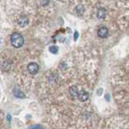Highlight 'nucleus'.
I'll return each mask as SVG.
<instances>
[{"label":"nucleus","instance_id":"nucleus-3","mask_svg":"<svg viewBox=\"0 0 129 129\" xmlns=\"http://www.w3.org/2000/svg\"><path fill=\"white\" fill-rule=\"evenodd\" d=\"M108 33H109L108 29L105 27H102L98 31V36L101 38H106L108 36Z\"/></svg>","mask_w":129,"mask_h":129},{"label":"nucleus","instance_id":"nucleus-5","mask_svg":"<svg viewBox=\"0 0 129 129\" xmlns=\"http://www.w3.org/2000/svg\"><path fill=\"white\" fill-rule=\"evenodd\" d=\"M107 14V11L106 9H104V8H100V9H99V11H98L97 17L100 19H103L104 18H106Z\"/></svg>","mask_w":129,"mask_h":129},{"label":"nucleus","instance_id":"nucleus-4","mask_svg":"<svg viewBox=\"0 0 129 129\" xmlns=\"http://www.w3.org/2000/svg\"><path fill=\"white\" fill-rule=\"evenodd\" d=\"M78 98L80 101H82V102H85V101H86L89 98V94L85 90H81L79 91L78 93Z\"/></svg>","mask_w":129,"mask_h":129},{"label":"nucleus","instance_id":"nucleus-12","mask_svg":"<svg viewBox=\"0 0 129 129\" xmlns=\"http://www.w3.org/2000/svg\"><path fill=\"white\" fill-rule=\"evenodd\" d=\"M78 36H79V35H78V31H75V32H74V40H76L78 38Z\"/></svg>","mask_w":129,"mask_h":129},{"label":"nucleus","instance_id":"nucleus-10","mask_svg":"<svg viewBox=\"0 0 129 129\" xmlns=\"http://www.w3.org/2000/svg\"><path fill=\"white\" fill-rule=\"evenodd\" d=\"M76 11H77V12H78V14H82V12L84 11V7L82 5H78L76 8Z\"/></svg>","mask_w":129,"mask_h":129},{"label":"nucleus","instance_id":"nucleus-1","mask_svg":"<svg viewBox=\"0 0 129 129\" xmlns=\"http://www.w3.org/2000/svg\"><path fill=\"white\" fill-rule=\"evenodd\" d=\"M11 42L15 48H20L23 44V38L19 33L15 32L11 36Z\"/></svg>","mask_w":129,"mask_h":129},{"label":"nucleus","instance_id":"nucleus-2","mask_svg":"<svg viewBox=\"0 0 129 129\" xmlns=\"http://www.w3.org/2000/svg\"><path fill=\"white\" fill-rule=\"evenodd\" d=\"M27 70H28V72L30 73V74H37L38 71H39V66L35 62L30 63L27 66Z\"/></svg>","mask_w":129,"mask_h":129},{"label":"nucleus","instance_id":"nucleus-8","mask_svg":"<svg viewBox=\"0 0 129 129\" xmlns=\"http://www.w3.org/2000/svg\"><path fill=\"white\" fill-rule=\"evenodd\" d=\"M49 52H52V53H57V52H58V47H56L55 45H52L51 47H49Z\"/></svg>","mask_w":129,"mask_h":129},{"label":"nucleus","instance_id":"nucleus-6","mask_svg":"<svg viewBox=\"0 0 129 129\" xmlns=\"http://www.w3.org/2000/svg\"><path fill=\"white\" fill-rule=\"evenodd\" d=\"M78 89L77 86H73L70 88V94L73 97V98H76V97L78 96Z\"/></svg>","mask_w":129,"mask_h":129},{"label":"nucleus","instance_id":"nucleus-11","mask_svg":"<svg viewBox=\"0 0 129 129\" xmlns=\"http://www.w3.org/2000/svg\"><path fill=\"white\" fill-rule=\"evenodd\" d=\"M31 129H44V127L40 125H33L30 127Z\"/></svg>","mask_w":129,"mask_h":129},{"label":"nucleus","instance_id":"nucleus-9","mask_svg":"<svg viewBox=\"0 0 129 129\" xmlns=\"http://www.w3.org/2000/svg\"><path fill=\"white\" fill-rule=\"evenodd\" d=\"M15 95L17 97V98H24V94H23L21 91L18 90H15Z\"/></svg>","mask_w":129,"mask_h":129},{"label":"nucleus","instance_id":"nucleus-7","mask_svg":"<svg viewBox=\"0 0 129 129\" xmlns=\"http://www.w3.org/2000/svg\"><path fill=\"white\" fill-rule=\"evenodd\" d=\"M18 23L21 27H25L28 23V19L26 17V16H22V17L19 18Z\"/></svg>","mask_w":129,"mask_h":129},{"label":"nucleus","instance_id":"nucleus-13","mask_svg":"<svg viewBox=\"0 0 129 129\" xmlns=\"http://www.w3.org/2000/svg\"><path fill=\"white\" fill-rule=\"evenodd\" d=\"M106 99H107V101L110 100V98H109V94H108L106 95Z\"/></svg>","mask_w":129,"mask_h":129}]
</instances>
